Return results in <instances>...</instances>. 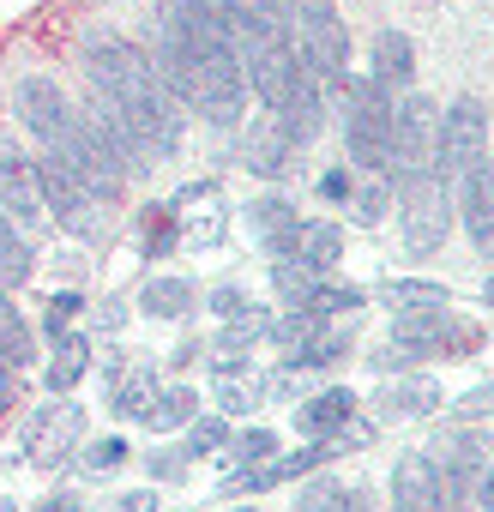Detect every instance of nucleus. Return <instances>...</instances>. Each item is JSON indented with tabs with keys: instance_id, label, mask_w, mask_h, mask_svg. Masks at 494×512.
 Here are the masks:
<instances>
[{
	"instance_id": "f257e3e1",
	"label": "nucleus",
	"mask_w": 494,
	"mask_h": 512,
	"mask_svg": "<svg viewBox=\"0 0 494 512\" xmlns=\"http://www.w3.org/2000/svg\"><path fill=\"white\" fill-rule=\"evenodd\" d=\"M151 13H157L151 61L175 91V103L193 109L205 127L235 133L247 115V67L223 7L217 0H151Z\"/></svg>"
},
{
	"instance_id": "f03ea898",
	"label": "nucleus",
	"mask_w": 494,
	"mask_h": 512,
	"mask_svg": "<svg viewBox=\"0 0 494 512\" xmlns=\"http://www.w3.org/2000/svg\"><path fill=\"white\" fill-rule=\"evenodd\" d=\"M79 67L91 79V103L109 115V127L121 133L133 169L169 163L181 151L187 133V109L175 103V91L163 85L157 61L145 43L121 37V31H85L79 37Z\"/></svg>"
},
{
	"instance_id": "7ed1b4c3",
	"label": "nucleus",
	"mask_w": 494,
	"mask_h": 512,
	"mask_svg": "<svg viewBox=\"0 0 494 512\" xmlns=\"http://www.w3.org/2000/svg\"><path fill=\"white\" fill-rule=\"evenodd\" d=\"M235 43H241V67H247V91L260 97V109L272 115L302 67L296 55V25H290V7L284 0H217Z\"/></svg>"
},
{
	"instance_id": "20e7f679",
	"label": "nucleus",
	"mask_w": 494,
	"mask_h": 512,
	"mask_svg": "<svg viewBox=\"0 0 494 512\" xmlns=\"http://www.w3.org/2000/svg\"><path fill=\"white\" fill-rule=\"evenodd\" d=\"M482 344V332L470 320H458L452 308H434V314H392V338L368 356V368L380 374H404V368H422V362H446V356H470Z\"/></svg>"
},
{
	"instance_id": "39448f33",
	"label": "nucleus",
	"mask_w": 494,
	"mask_h": 512,
	"mask_svg": "<svg viewBox=\"0 0 494 512\" xmlns=\"http://www.w3.org/2000/svg\"><path fill=\"white\" fill-rule=\"evenodd\" d=\"M440 470L446 512H494V446L476 428H452L440 446H422Z\"/></svg>"
},
{
	"instance_id": "423d86ee",
	"label": "nucleus",
	"mask_w": 494,
	"mask_h": 512,
	"mask_svg": "<svg viewBox=\"0 0 494 512\" xmlns=\"http://www.w3.org/2000/svg\"><path fill=\"white\" fill-rule=\"evenodd\" d=\"M344 97V151L362 175H386V157H392V115H398V97L368 79V73H350V85L338 91Z\"/></svg>"
},
{
	"instance_id": "0eeeda50",
	"label": "nucleus",
	"mask_w": 494,
	"mask_h": 512,
	"mask_svg": "<svg viewBox=\"0 0 494 512\" xmlns=\"http://www.w3.org/2000/svg\"><path fill=\"white\" fill-rule=\"evenodd\" d=\"M290 7V25H296V55H302V67L338 97L344 85H350V25H344V13H338V0H284Z\"/></svg>"
},
{
	"instance_id": "6e6552de",
	"label": "nucleus",
	"mask_w": 494,
	"mask_h": 512,
	"mask_svg": "<svg viewBox=\"0 0 494 512\" xmlns=\"http://www.w3.org/2000/svg\"><path fill=\"white\" fill-rule=\"evenodd\" d=\"M392 205H398V229H404V247L410 253H440L446 247V235L458 223V205H452V187L434 169L398 181L392 187Z\"/></svg>"
},
{
	"instance_id": "1a4fd4ad",
	"label": "nucleus",
	"mask_w": 494,
	"mask_h": 512,
	"mask_svg": "<svg viewBox=\"0 0 494 512\" xmlns=\"http://www.w3.org/2000/svg\"><path fill=\"white\" fill-rule=\"evenodd\" d=\"M37 175H43V205H49V223L55 229H67L73 241H97V235H109V199L91 187V181H79L61 157H37Z\"/></svg>"
},
{
	"instance_id": "9d476101",
	"label": "nucleus",
	"mask_w": 494,
	"mask_h": 512,
	"mask_svg": "<svg viewBox=\"0 0 494 512\" xmlns=\"http://www.w3.org/2000/svg\"><path fill=\"white\" fill-rule=\"evenodd\" d=\"M482 157H488V103L482 97H452L434 121V175L446 187H458Z\"/></svg>"
},
{
	"instance_id": "9b49d317",
	"label": "nucleus",
	"mask_w": 494,
	"mask_h": 512,
	"mask_svg": "<svg viewBox=\"0 0 494 512\" xmlns=\"http://www.w3.org/2000/svg\"><path fill=\"white\" fill-rule=\"evenodd\" d=\"M434 121H440V103L422 97V91H404L398 97V115H392V157H386V187L434 169Z\"/></svg>"
},
{
	"instance_id": "f8f14e48",
	"label": "nucleus",
	"mask_w": 494,
	"mask_h": 512,
	"mask_svg": "<svg viewBox=\"0 0 494 512\" xmlns=\"http://www.w3.org/2000/svg\"><path fill=\"white\" fill-rule=\"evenodd\" d=\"M0 211H7V223H19L31 241L49 235V205H43L37 157H25L7 133H0Z\"/></svg>"
},
{
	"instance_id": "ddd939ff",
	"label": "nucleus",
	"mask_w": 494,
	"mask_h": 512,
	"mask_svg": "<svg viewBox=\"0 0 494 512\" xmlns=\"http://www.w3.org/2000/svg\"><path fill=\"white\" fill-rule=\"evenodd\" d=\"M25 458L31 464H43V470H55V464H67L79 446H85V404H73V398H49V404H37L31 416H25Z\"/></svg>"
},
{
	"instance_id": "4468645a",
	"label": "nucleus",
	"mask_w": 494,
	"mask_h": 512,
	"mask_svg": "<svg viewBox=\"0 0 494 512\" xmlns=\"http://www.w3.org/2000/svg\"><path fill=\"white\" fill-rule=\"evenodd\" d=\"M13 115H19V127L31 133V139H43V151L61 139V127L73 121V103H67V91L55 85V79H43V73H31V79H19V91H13Z\"/></svg>"
},
{
	"instance_id": "2eb2a0df",
	"label": "nucleus",
	"mask_w": 494,
	"mask_h": 512,
	"mask_svg": "<svg viewBox=\"0 0 494 512\" xmlns=\"http://www.w3.org/2000/svg\"><path fill=\"white\" fill-rule=\"evenodd\" d=\"M326 85L308 73V67H296V79H290V91H284V103L272 109V121L284 127V139L302 151V145H314L320 133H326Z\"/></svg>"
},
{
	"instance_id": "dca6fc26",
	"label": "nucleus",
	"mask_w": 494,
	"mask_h": 512,
	"mask_svg": "<svg viewBox=\"0 0 494 512\" xmlns=\"http://www.w3.org/2000/svg\"><path fill=\"white\" fill-rule=\"evenodd\" d=\"M452 205H458V223H464L470 247L482 253V260H494V157H482V163L458 181Z\"/></svg>"
},
{
	"instance_id": "f3484780",
	"label": "nucleus",
	"mask_w": 494,
	"mask_h": 512,
	"mask_svg": "<svg viewBox=\"0 0 494 512\" xmlns=\"http://www.w3.org/2000/svg\"><path fill=\"white\" fill-rule=\"evenodd\" d=\"M266 260H296V266H308V272H332L338 260H344V229L338 223H326V217H302L272 253H266Z\"/></svg>"
},
{
	"instance_id": "a211bd4d",
	"label": "nucleus",
	"mask_w": 494,
	"mask_h": 512,
	"mask_svg": "<svg viewBox=\"0 0 494 512\" xmlns=\"http://www.w3.org/2000/svg\"><path fill=\"white\" fill-rule=\"evenodd\" d=\"M356 410H362V398H356L350 386H320V392H308V398L290 404L302 440H332V434H344V428L356 422Z\"/></svg>"
},
{
	"instance_id": "6ab92c4d",
	"label": "nucleus",
	"mask_w": 494,
	"mask_h": 512,
	"mask_svg": "<svg viewBox=\"0 0 494 512\" xmlns=\"http://www.w3.org/2000/svg\"><path fill=\"white\" fill-rule=\"evenodd\" d=\"M392 512H446L440 470H434L428 452H398V464H392Z\"/></svg>"
},
{
	"instance_id": "aec40b11",
	"label": "nucleus",
	"mask_w": 494,
	"mask_h": 512,
	"mask_svg": "<svg viewBox=\"0 0 494 512\" xmlns=\"http://www.w3.org/2000/svg\"><path fill=\"white\" fill-rule=\"evenodd\" d=\"M241 163L254 175H266V181H284V175H296V145L284 139V127L272 115H260V121H247V133H241Z\"/></svg>"
},
{
	"instance_id": "412c9836",
	"label": "nucleus",
	"mask_w": 494,
	"mask_h": 512,
	"mask_svg": "<svg viewBox=\"0 0 494 512\" xmlns=\"http://www.w3.org/2000/svg\"><path fill=\"white\" fill-rule=\"evenodd\" d=\"M446 398H440V386L428 380V374H404V380H386L380 386V398H374V410H380V422H422V416H434Z\"/></svg>"
},
{
	"instance_id": "4be33fe9",
	"label": "nucleus",
	"mask_w": 494,
	"mask_h": 512,
	"mask_svg": "<svg viewBox=\"0 0 494 512\" xmlns=\"http://www.w3.org/2000/svg\"><path fill=\"white\" fill-rule=\"evenodd\" d=\"M91 356H97V344H91L85 332H61V338L49 344V362H43L49 398H73V386L91 374Z\"/></svg>"
},
{
	"instance_id": "5701e85b",
	"label": "nucleus",
	"mask_w": 494,
	"mask_h": 512,
	"mask_svg": "<svg viewBox=\"0 0 494 512\" xmlns=\"http://www.w3.org/2000/svg\"><path fill=\"white\" fill-rule=\"evenodd\" d=\"M368 79H380L392 97H404V91H410V79H416V43H410L404 31H374Z\"/></svg>"
},
{
	"instance_id": "b1692460",
	"label": "nucleus",
	"mask_w": 494,
	"mask_h": 512,
	"mask_svg": "<svg viewBox=\"0 0 494 512\" xmlns=\"http://www.w3.org/2000/svg\"><path fill=\"white\" fill-rule=\"evenodd\" d=\"M193 308H199L193 278L157 272V278H145V284H139V314H145V320H187Z\"/></svg>"
},
{
	"instance_id": "393cba45",
	"label": "nucleus",
	"mask_w": 494,
	"mask_h": 512,
	"mask_svg": "<svg viewBox=\"0 0 494 512\" xmlns=\"http://www.w3.org/2000/svg\"><path fill=\"white\" fill-rule=\"evenodd\" d=\"M211 398H217V416H254L266 404V374H254V368L211 374Z\"/></svg>"
},
{
	"instance_id": "a878e982",
	"label": "nucleus",
	"mask_w": 494,
	"mask_h": 512,
	"mask_svg": "<svg viewBox=\"0 0 494 512\" xmlns=\"http://www.w3.org/2000/svg\"><path fill=\"white\" fill-rule=\"evenodd\" d=\"M31 272H37V241L19 223H7V211H0V290H7V296L25 290Z\"/></svg>"
},
{
	"instance_id": "bb28decb",
	"label": "nucleus",
	"mask_w": 494,
	"mask_h": 512,
	"mask_svg": "<svg viewBox=\"0 0 494 512\" xmlns=\"http://www.w3.org/2000/svg\"><path fill=\"white\" fill-rule=\"evenodd\" d=\"M175 247H181V211L169 199H151L139 211V253L145 260H169Z\"/></svg>"
},
{
	"instance_id": "cd10ccee",
	"label": "nucleus",
	"mask_w": 494,
	"mask_h": 512,
	"mask_svg": "<svg viewBox=\"0 0 494 512\" xmlns=\"http://www.w3.org/2000/svg\"><path fill=\"white\" fill-rule=\"evenodd\" d=\"M0 362L19 368V374L37 362V332H31V320L13 308V296H7V290H0Z\"/></svg>"
},
{
	"instance_id": "c85d7f7f",
	"label": "nucleus",
	"mask_w": 494,
	"mask_h": 512,
	"mask_svg": "<svg viewBox=\"0 0 494 512\" xmlns=\"http://www.w3.org/2000/svg\"><path fill=\"white\" fill-rule=\"evenodd\" d=\"M296 223H302V217H296V205H290L284 193H266V199H254V205H247V235H254L266 253H272V247H278V241H284Z\"/></svg>"
},
{
	"instance_id": "c756f323",
	"label": "nucleus",
	"mask_w": 494,
	"mask_h": 512,
	"mask_svg": "<svg viewBox=\"0 0 494 512\" xmlns=\"http://www.w3.org/2000/svg\"><path fill=\"white\" fill-rule=\"evenodd\" d=\"M151 398H157V374H151V368H121V374L109 380V410L127 416V422H145Z\"/></svg>"
},
{
	"instance_id": "7c9ffc66",
	"label": "nucleus",
	"mask_w": 494,
	"mask_h": 512,
	"mask_svg": "<svg viewBox=\"0 0 494 512\" xmlns=\"http://www.w3.org/2000/svg\"><path fill=\"white\" fill-rule=\"evenodd\" d=\"M386 308L392 314H434V308H452V290L434 284V278H392L386 284Z\"/></svg>"
},
{
	"instance_id": "2f4dec72",
	"label": "nucleus",
	"mask_w": 494,
	"mask_h": 512,
	"mask_svg": "<svg viewBox=\"0 0 494 512\" xmlns=\"http://www.w3.org/2000/svg\"><path fill=\"white\" fill-rule=\"evenodd\" d=\"M199 416V392L193 386H157L151 410H145V428L151 434H169V428H187Z\"/></svg>"
},
{
	"instance_id": "473e14b6",
	"label": "nucleus",
	"mask_w": 494,
	"mask_h": 512,
	"mask_svg": "<svg viewBox=\"0 0 494 512\" xmlns=\"http://www.w3.org/2000/svg\"><path fill=\"white\" fill-rule=\"evenodd\" d=\"M272 452H284V440H278L272 428H235L229 446H223V470H229V476H235V470H254V464H266Z\"/></svg>"
},
{
	"instance_id": "72a5a7b5",
	"label": "nucleus",
	"mask_w": 494,
	"mask_h": 512,
	"mask_svg": "<svg viewBox=\"0 0 494 512\" xmlns=\"http://www.w3.org/2000/svg\"><path fill=\"white\" fill-rule=\"evenodd\" d=\"M314 290H320V272H308L296 260H272V296H278V308H308Z\"/></svg>"
},
{
	"instance_id": "f704fd0d",
	"label": "nucleus",
	"mask_w": 494,
	"mask_h": 512,
	"mask_svg": "<svg viewBox=\"0 0 494 512\" xmlns=\"http://www.w3.org/2000/svg\"><path fill=\"white\" fill-rule=\"evenodd\" d=\"M326 326H332V320H326V314H314V308H284V314L266 326V338L290 356V350H302V344H308L314 332H326Z\"/></svg>"
},
{
	"instance_id": "c9c22d12",
	"label": "nucleus",
	"mask_w": 494,
	"mask_h": 512,
	"mask_svg": "<svg viewBox=\"0 0 494 512\" xmlns=\"http://www.w3.org/2000/svg\"><path fill=\"white\" fill-rule=\"evenodd\" d=\"M229 416H217V410H199L193 422H187V440H181V452L187 458H211V452H223L229 446Z\"/></svg>"
},
{
	"instance_id": "e433bc0d",
	"label": "nucleus",
	"mask_w": 494,
	"mask_h": 512,
	"mask_svg": "<svg viewBox=\"0 0 494 512\" xmlns=\"http://www.w3.org/2000/svg\"><path fill=\"white\" fill-rule=\"evenodd\" d=\"M127 458H133V452H127V440H121V434H103V440L79 446V464H85V476H115Z\"/></svg>"
},
{
	"instance_id": "4c0bfd02",
	"label": "nucleus",
	"mask_w": 494,
	"mask_h": 512,
	"mask_svg": "<svg viewBox=\"0 0 494 512\" xmlns=\"http://www.w3.org/2000/svg\"><path fill=\"white\" fill-rule=\"evenodd\" d=\"M296 512H344V482H332V476H302V482H296Z\"/></svg>"
},
{
	"instance_id": "58836bf2",
	"label": "nucleus",
	"mask_w": 494,
	"mask_h": 512,
	"mask_svg": "<svg viewBox=\"0 0 494 512\" xmlns=\"http://www.w3.org/2000/svg\"><path fill=\"white\" fill-rule=\"evenodd\" d=\"M79 314H85V296H79V290H55V296L43 302V338L55 344L61 332H73V320H79Z\"/></svg>"
},
{
	"instance_id": "ea45409f",
	"label": "nucleus",
	"mask_w": 494,
	"mask_h": 512,
	"mask_svg": "<svg viewBox=\"0 0 494 512\" xmlns=\"http://www.w3.org/2000/svg\"><path fill=\"white\" fill-rule=\"evenodd\" d=\"M350 211H356V223H380V217L392 211V187H386V175H374L368 187H356V193H350Z\"/></svg>"
},
{
	"instance_id": "a19ab883",
	"label": "nucleus",
	"mask_w": 494,
	"mask_h": 512,
	"mask_svg": "<svg viewBox=\"0 0 494 512\" xmlns=\"http://www.w3.org/2000/svg\"><path fill=\"white\" fill-rule=\"evenodd\" d=\"M205 302H211V314H217L223 326H229V320H247V314H260V302H254V296H247L241 284H217V290H211Z\"/></svg>"
},
{
	"instance_id": "79ce46f5",
	"label": "nucleus",
	"mask_w": 494,
	"mask_h": 512,
	"mask_svg": "<svg viewBox=\"0 0 494 512\" xmlns=\"http://www.w3.org/2000/svg\"><path fill=\"white\" fill-rule=\"evenodd\" d=\"M187 464H193V458H187L181 446H151V452H145V476H151V482H181Z\"/></svg>"
},
{
	"instance_id": "37998d69",
	"label": "nucleus",
	"mask_w": 494,
	"mask_h": 512,
	"mask_svg": "<svg viewBox=\"0 0 494 512\" xmlns=\"http://www.w3.org/2000/svg\"><path fill=\"white\" fill-rule=\"evenodd\" d=\"M350 193H356V175L350 169H326L320 175V199H344L350 205Z\"/></svg>"
},
{
	"instance_id": "c03bdc74",
	"label": "nucleus",
	"mask_w": 494,
	"mask_h": 512,
	"mask_svg": "<svg viewBox=\"0 0 494 512\" xmlns=\"http://www.w3.org/2000/svg\"><path fill=\"white\" fill-rule=\"evenodd\" d=\"M458 416H494V380H488V386H476L470 398H458Z\"/></svg>"
},
{
	"instance_id": "a18cd8bd",
	"label": "nucleus",
	"mask_w": 494,
	"mask_h": 512,
	"mask_svg": "<svg viewBox=\"0 0 494 512\" xmlns=\"http://www.w3.org/2000/svg\"><path fill=\"white\" fill-rule=\"evenodd\" d=\"M31 512H85V500H79V494H67V488H61V494H49V500H37V506H31Z\"/></svg>"
},
{
	"instance_id": "49530a36",
	"label": "nucleus",
	"mask_w": 494,
	"mask_h": 512,
	"mask_svg": "<svg viewBox=\"0 0 494 512\" xmlns=\"http://www.w3.org/2000/svg\"><path fill=\"white\" fill-rule=\"evenodd\" d=\"M13 404H19V368L0 362V410H13Z\"/></svg>"
},
{
	"instance_id": "de8ad7c7",
	"label": "nucleus",
	"mask_w": 494,
	"mask_h": 512,
	"mask_svg": "<svg viewBox=\"0 0 494 512\" xmlns=\"http://www.w3.org/2000/svg\"><path fill=\"white\" fill-rule=\"evenodd\" d=\"M121 320H127V302H121V296H109V302L97 308V326H103V332H115Z\"/></svg>"
},
{
	"instance_id": "09e8293b",
	"label": "nucleus",
	"mask_w": 494,
	"mask_h": 512,
	"mask_svg": "<svg viewBox=\"0 0 494 512\" xmlns=\"http://www.w3.org/2000/svg\"><path fill=\"white\" fill-rule=\"evenodd\" d=\"M121 512H157V488H133V494H121Z\"/></svg>"
},
{
	"instance_id": "8fccbe9b",
	"label": "nucleus",
	"mask_w": 494,
	"mask_h": 512,
	"mask_svg": "<svg viewBox=\"0 0 494 512\" xmlns=\"http://www.w3.org/2000/svg\"><path fill=\"white\" fill-rule=\"evenodd\" d=\"M344 512H380V500L368 488H344Z\"/></svg>"
},
{
	"instance_id": "3c124183",
	"label": "nucleus",
	"mask_w": 494,
	"mask_h": 512,
	"mask_svg": "<svg viewBox=\"0 0 494 512\" xmlns=\"http://www.w3.org/2000/svg\"><path fill=\"white\" fill-rule=\"evenodd\" d=\"M169 362H175V368H187V362H199V344H193V338H187V344H181V350H175V356H169Z\"/></svg>"
},
{
	"instance_id": "603ef678",
	"label": "nucleus",
	"mask_w": 494,
	"mask_h": 512,
	"mask_svg": "<svg viewBox=\"0 0 494 512\" xmlns=\"http://www.w3.org/2000/svg\"><path fill=\"white\" fill-rule=\"evenodd\" d=\"M482 308H494V272H488V284H482Z\"/></svg>"
},
{
	"instance_id": "864d4df0",
	"label": "nucleus",
	"mask_w": 494,
	"mask_h": 512,
	"mask_svg": "<svg viewBox=\"0 0 494 512\" xmlns=\"http://www.w3.org/2000/svg\"><path fill=\"white\" fill-rule=\"evenodd\" d=\"M0 512H13V500H0Z\"/></svg>"
},
{
	"instance_id": "5fc2aeb1",
	"label": "nucleus",
	"mask_w": 494,
	"mask_h": 512,
	"mask_svg": "<svg viewBox=\"0 0 494 512\" xmlns=\"http://www.w3.org/2000/svg\"><path fill=\"white\" fill-rule=\"evenodd\" d=\"M235 512H260V506H235Z\"/></svg>"
}]
</instances>
